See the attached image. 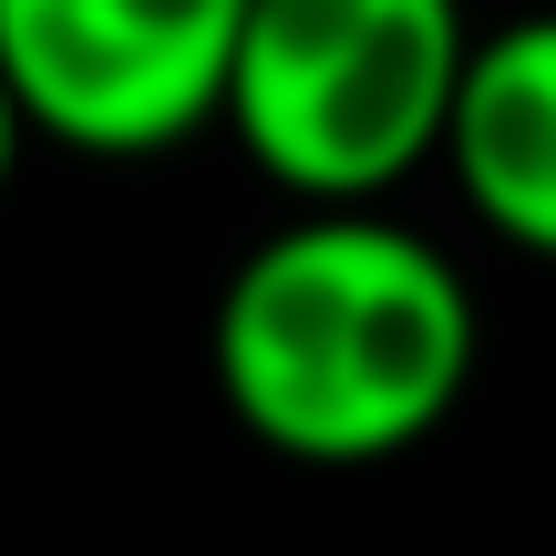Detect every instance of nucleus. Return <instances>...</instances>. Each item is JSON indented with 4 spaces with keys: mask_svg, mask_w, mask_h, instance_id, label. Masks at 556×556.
I'll use <instances>...</instances> for the list:
<instances>
[{
    "mask_svg": "<svg viewBox=\"0 0 556 556\" xmlns=\"http://www.w3.org/2000/svg\"><path fill=\"white\" fill-rule=\"evenodd\" d=\"M21 144H41V135H31V114H21L11 73H0V197H11V176H21Z\"/></svg>",
    "mask_w": 556,
    "mask_h": 556,
    "instance_id": "obj_5",
    "label": "nucleus"
},
{
    "mask_svg": "<svg viewBox=\"0 0 556 556\" xmlns=\"http://www.w3.org/2000/svg\"><path fill=\"white\" fill-rule=\"evenodd\" d=\"M443 176L505 248L556 258V11H526L475 41Z\"/></svg>",
    "mask_w": 556,
    "mask_h": 556,
    "instance_id": "obj_4",
    "label": "nucleus"
},
{
    "mask_svg": "<svg viewBox=\"0 0 556 556\" xmlns=\"http://www.w3.org/2000/svg\"><path fill=\"white\" fill-rule=\"evenodd\" d=\"M217 402L309 475L402 464L475 392L484 319L464 268L381 206H299L217 289Z\"/></svg>",
    "mask_w": 556,
    "mask_h": 556,
    "instance_id": "obj_1",
    "label": "nucleus"
},
{
    "mask_svg": "<svg viewBox=\"0 0 556 556\" xmlns=\"http://www.w3.org/2000/svg\"><path fill=\"white\" fill-rule=\"evenodd\" d=\"M475 41L464 0H258L227 135L299 206H381L443 165Z\"/></svg>",
    "mask_w": 556,
    "mask_h": 556,
    "instance_id": "obj_2",
    "label": "nucleus"
},
{
    "mask_svg": "<svg viewBox=\"0 0 556 556\" xmlns=\"http://www.w3.org/2000/svg\"><path fill=\"white\" fill-rule=\"evenodd\" d=\"M258 0H0V73L62 155L144 165L227 124Z\"/></svg>",
    "mask_w": 556,
    "mask_h": 556,
    "instance_id": "obj_3",
    "label": "nucleus"
}]
</instances>
